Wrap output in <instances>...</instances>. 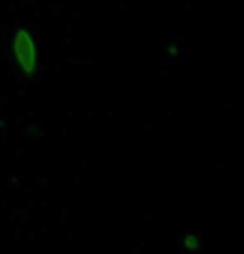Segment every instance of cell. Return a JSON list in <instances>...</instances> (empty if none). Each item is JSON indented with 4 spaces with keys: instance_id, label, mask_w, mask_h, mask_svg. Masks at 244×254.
Returning a JSON list of instances; mask_svg holds the SVG:
<instances>
[{
    "instance_id": "obj_1",
    "label": "cell",
    "mask_w": 244,
    "mask_h": 254,
    "mask_svg": "<svg viewBox=\"0 0 244 254\" xmlns=\"http://www.w3.org/2000/svg\"><path fill=\"white\" fill-rule=\"evenodd\" d=\"M5 45L8 64L17 82L22 85L40 82L44 67L37 30L25 22H13L5 29Z\"/></svg>"
},
{
    "instance_id": "obj_2",
    "label": "cell",
    "mask_w": 244,
    "mask_h": 254,
    "mask_svg": "<svg viewBox=\"0 0 244 254\" xmlns=\"http://www.w3.org/2000/svg\"><path fill=\"white\" fill-rule=\"evenodd\" d=\"M204 248L202 236L196 231H184L179 236V251L183 254H201Z\"/></svg>"
}]
</instances>
